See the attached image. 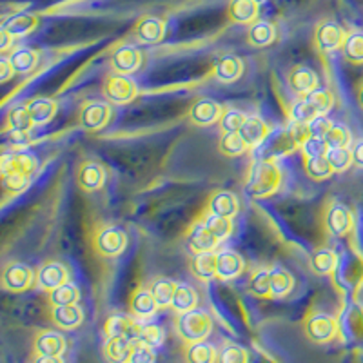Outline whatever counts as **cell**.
I'll list each match as a JSON object with an SVG mask.
<instances>
[{
	"label": "cell",
	"mask_w": 363,
	"mask_h": 363,
	"mask_svg": "<svg viewBox=\"0 0 363 363\" xmlns=\"http://www.w3.org/2000/svg\"><path fill=\"white\" fill-rule=\"evenodd\" d=\"M31 128H35V125L33 122H31V116H29L28 108L9 109L8 116H6V131L28 133Z\"/></svg>",
	"instance_id": "cell-44"
},
{
	"label": "cell",
	"mask_w": 363,
	"mask_h": 363,
	"mask_svg": "<svg viewBox=\"0 0 363 363\" xmlns=\"http://www.w3.org/2000/svg\"><path fill=\"white\" fill-rule=\"evenodd\" d=\"M303 99L307 100L313 111L316 115H327V113L333 109L335 106V96L330 93L329 89H323V87H316L314 91H311L309 95H306Z\"/></svg>",
	"instance_id": "cell-42"
},
{
	"label": "cell",
	"mask_w": 363,
	"mask_h": 363,
	"mask_svg": "<svg viewBox=\"0 0 363 363\" xmlns=\"http://www.w3.org/2000/svg\"><path fill=\"white\" fill-rule=\"evenodd\" d=\"M216 363H249V354L238 343H223L218 351Z\"/></svg>",
	"instance_id": "cell-48"
},
{
	"label": "cell",
	"mask_w": 363,
	"mask_h": 363,
	"mask_svg": "<svg viewBox=\"0 0 363 363\" xmlns=\"http://www.w3.org/2000/svg\"><path fill=\"white\" fill-rule=\"evenodd\" d=\"M240 211L238 196L231 191H215L207 200V213L223 218H235Z\"/></svg>",
	"instance_id": "cell-12"
},
{
	"label": "cell",
	"mask_w": 363,
	"mask_h": 363,
	"mask_svg": "<svg viewBox=\"0 0 363 363\" xmlns=\"http://www.w3.org/2000/svg\"><path fill=\"white\" fill-rule=\"evenodd\" d=\"M269 131H271V128L267 125V122H264L258 116H247L238 133L247 144V147H255V145H260L267 138Z\"/></svg>",
	"instance_id": "cell-28"
},
{
	"label": "cell",
	"mask_w": 363,
	"mask_h": 363,
	"mask_svg": "<svg viewBox=\"0 0 363 363\" xmlns=\"http://www.w3.org/2000/svg\"><path fill=\"white\" fill-rule=\"evenodd\" d=\"M247 144L240 133H222L218 140V151L223 157H240L247 151Z\"/></svg>",
	"instance_id": "cell-41"
},
{
	"label": "cell",
	"mask_w": 363,
	"mask_h": 363,
	"mask_svg": "<svg viewBox=\"0 0 363 363\" xmlns=\"http://www.w3.org/2000/svg\"><path fill=\"white\" fill-rule=\"evenodd\" d=\"M33 125H45L57 115V102L53 99H35L26 106Z\"/></svg>",
	"instance_id": "cell-30"
},
{
	"label": "cell",
	"mask_w": 363,
	"mask_h": 363,
	"mask_svg": "<svg viewBox=\"0 0 363 363\" xmlns=\"http://www.w3.org/2000/svg\"><path fill=\"white\" fill-rule=\"evenodd\" d=\"M342 50L343 57L349 62L363 64V31H352V33L347 35Z\"/></svg>",
	"instance_id": "cell-43"
},
{
	"label": "cell",
	"mask_w": 363,
	"mask_h": 363,
	"mask_svg": "<svg viewBox=\"0 0 363 363\" xmlns=\"http://www.w3.org/2000/svg\"><path fill=\"white\" fill-rule=\"evenodd\" d=\"M35 363H64L62 356H37Z\"/></svg>",
	"instance_id": "cell-59"
},
{
	"label": "cell",
	"mask_w": 363,
	"mask_h": 363,
	"mask_svg": "<svg viewBox=\"0 0 363 363\" xmlns=\"http://www.w3.org/2000/svg\"><path fill=\"white\" fill-rule=\"evenodd\" d=\"M258 0H231L227 8V17L235 24H252L258 18Z\"/></svg>",
	"instance_id": "cell-25"
},
{
	"label": "cell",
	"mask_w": 363,
	"mask_h": 363,
	"mask_svg": "<svg viewBox=\"0 0 363 363\" xmlns=\"http://www.w3.org/2000/svg\"><path fill=\"white\" fill-rule=\"evenodd\" d=\"M333 128V122L327 118L325 115H316L309 124L306 125L307 135L316 136V138H325V135L329 133V129Z\"/></svg>",
	"instance_id": "cell-55"
},
{
	"label": "cell",
	"mask_w": 363,
	"mask_h": 363,
	"mask_svg": "<svg viewBox=\"0 0 363 363\" xmlns=\"http://www.w3.org/2000/svg\"><path fill=\"white\" fill-rule=\"evenodd\" d=\"M351 153H352V164H354L356 167H363V140L356 142Z\"/></svg>",
	"instance_id": "cell-57"
},
{
	"label": "cell",
	"mask_w": 363,
	"mask_h": 363,
	"mask_svg": "<svg viewBox=\"0 0 363 363\" xmlns=\"http://www.w3.org/2000/svg\"><path fill=\"white\" fill-rule=\"evenodd\" d=\"M301 153L306 158H313V157H323L327 153V145L325 138H316V136L306 135V138H301Z\"/></svg>",
	"instance_id": "cell-51"
},
{
	"label": "cell",
	"mask_w": 363,
	"mask_h": 363,
	"mask_svg": "<svg viewBox=\"0 0 363 363\" xmlns=\"http://www.w3.org/2000/svg\"><path fill=\"white\" fill-rule=\"evenodd\" d=\"M303 171H306L307 177L314 182H323L330 177V174L335 173L333 167H330L329 160L327 157H313V158H306L303 160Z\"/></svg>",
	"instance_id": "cell-40"
},
{
	"label": "cell",
	"mask_w": 363,
	"mask_h": 363,
	"mask_svg": "<svg viewBox=\"0 0 363 363\" xmlns=\"http://www.w3.org/2000/svg\"><path fill=\"white\" fill-rule=\"evenodd\" d=\"M102 95L115 106H125L138 96V86L129 74H109L102 84Z\"/></svg>",
	"instance_id": "cell-3"
},
{
	"label": "cell",
	"mask_w": 363,
	"mask_h": 363,
	"mask_svg": "<svg viewBox=\"0 0 363 363\" xmlns=\"http://www.w3.org/2000/svg\"><path fill=\"white\" fill-rule=\"evenodd\" d=\"M289 86L296 95L306 96L318 87V74L307 66H296L289 74Z\"/></svg>",
	"instance_id": "cell-27"
},
{
	"label": "cell",
	"mask_w": 363,
	"mask_h": 363,
	"mask_svg": "<svg viewBox=\"0 0 363 363\" xmlns=\"http://www.w3.org/2000/svg\"><path fill=\"white\" fill-rule=\"evenodd\" d=\"M347 35L336 22H322L314 31V44L323 53L340 50L345 42Z\"/></svg>",
	"instance_id": "cell-10"
},
{
	"label": "cell",
	"mask_w": 363,
	"mask_h": 363,
	"mask_svg": "<svg viewBox=\"0 0 363 363\" xmlns=\"http://www.w3.org/2000/svg\"><path fill=\"white\" fill-rule=\"evenodd\" d=\"M38 169V162L33 155L15 153L6 155L2 160V173H21L26 177H33Z\"/></svg>",
	"instance_id": "cell-24"
},
{
	"label": "cell",
	"mask_w": 363,
	"mask_h": 363,
	"mask_svg": "<svg viewBox=\"0 0 363 363\" xmlns=\"http://www.w3.org/2000/svg\"><path fill=\"white\" fill-rule=\"evenodd\" d=\"M165 35V24L158 17H144L136 22L135 37L142 44H158Z\"/></svg>",
	"instance_id": "cell-22"
},
{
	"label": "cell",
	"mask_w": 363,
	"mask_h": 363,
	"mask_svg": "<svg viewBox=\"0 0 363 363\" xmlns=\"http://www.w3.org/2000/svg\"><path fill=\"white\" fill-rule=\"evenodd\" d=\"M109 118H111V108L100 100L84 104L79 115L80 125L86 131H100L109 124Z\"/></svg>",
	"instance_id": "cell-8"
},
{
	"label": "cell",
	"mask_w": 363,
	"mask_h": 363,
	"mask_svg": "<svg viewBox=\"0 0 363 363\" xmlns=\"http://www.w3.org/2000/svg\"><path fill=\"white\" fill-rule=\"evenodd\" d=\"M129 309H131V316L138 318V320H147V318L155 316L158 306L149 287H138L133 293L131 301H129Z\"/></svg>",
	"instance_id": "cell-19"
},
{
	"label": "cell",
	"mask_w": 363,
	"mask_h": 363,
	"mask_svg": "<svg viewBox=\"0 0 363 363\" xmlns=\"http://www.w3.org/2000/svg\"><path fill=\"white\" fill-rule=\"evenodd\" d=\"M325 157L335 173H343L352 165V153L349 147H329Z\"/></svg>",
	"instance_id": "cell-46"
},
{
	"label": "cell",
	"mask_w": 363,
	"mask_h": 363,
	"mask_svg": "<svg viewBox=\"0 0 363 363\" xmlns=\"http://www.w3.org/2000/svg\"><path fill=\"white\" fill-rule=\"evenodd\" d=\"M294 287V278L289 271L284 267H272L271 269V298L289 296Z\"/></svg>",
	"instance_id": "cell-33"
},
{
	"label": "cell",
	"mask_w": 363,
	"mask_h": 363,
	"mask_svg": "<svg viewBox=\"0 0 363 363\" xmlns=\"http://www.w3.org/2000/svg\"><path fill=\"white\" fill-rule=\"evenodd\" d=\"M338 265V256L333 249H316V251L311 252L309 256V267L314 274L318 277H327V274H333Z\"/></svg>",
	"instance_id": "cell-29"
},
{
	"label": "cell",
	"mask_w": 363,
	"mask_h": 363,
	"mask_svg": "<svg viewBox=\"0 0 363 363\" xmlns=\"http://www.w3.org/2000/svg\"><path fill=\"white\" fill-rule=\"evenodd\" d=\"M37 356H62L66 352V338L58 330H44L38 333L33 342Z\"/></svg>",
	"instance_id": "cell-16"
},
{
	"label": "cell",
	"mask_w": 363,
	"mask_h": 363,
	"mask_svg": "<svg viewBox=\"0 0 363 363\" xmlns=\"http://www.w3.org/2000/svg\"><path fill=\"white\" fill-rule=\"evenodd\" d=\"M95 251L104 258H116L128 247V235L116 225L102 227L93 240Z\"/></svg>",
	"instance_id": "cell-4"
},
{
	"label": "cell",
	"mask_w": 363,
	"mask_h": 363,
	"mask_svg": "<svg viewBox=\"0 0 363 363\" xmlns=\"http://www.w3.org/2000/svg\"><path fill=\"white\" fill-rule=\"evenodd\" d=\"M274 37H277V31H274V26L271 22L256 21L249 26L247 40L255 48H267L274 42Z\"/></svg>",
	"instance_id": "cell-32"
},
{
	"label": "cell",
	"mask_w": 363,
	"mask_h": 363,
	"mask_svg": "<svg viewBox=\"0 0 363 363\" xmlns=\"http://www.w3.org/2000/svg\"><path fill=\"white\" fill-rule=\"evenodd\" d=\"M51 322L62 330H73L82 325L84 311L77 306H60L51 309Z\"/></svg>",
	"instance_id": "cell-23"
},
{
	"label": "cell",
	"mask_w": 363,
	"mask_h": 363,
	"mask_svg": "<svg viewBox=\"0 0 363 363\" xmlns=\"http://www.w3.org/2000/svg\"><path fill=\"white\" fill-rule=\"evenodd\" d=\"M13 74H15V69H13L11 60L6 57H2V60H0V82L2 84L9 82V79H11Z\"/></svg>",
	"instance_id": "cell-56"
},
{
	"label": "cell",
	"mask_w": 363,
	"mask_h": 363,
	"mask_svg": "<svg viewBox=\"0 0 363 363\" xmlns=\"http://www.w3.org/2000/svg\"><path fill=\"white\" fill-rule=\"evenodd\" d=\"M38 26V18L35 15H29V13H22V15H15V17L9 18L4 24V28L11 37L21 38L29 35Z\"/></svg>",
	"instance_id": "cell-35"
},
{
	"label": "cell",
	"mask_w": 363,
	"mask_h": 363,
	"mask_svg": "<svg viewBox=\"0 0 363 363\" xmlns=\"http://www.w3.org/2000/svg\"><path fill=\"white\" fill-rule=\"evenodd\" d=\"M199 306V293L187 284H177V289H174L173 303H171V309L177 314L187 313V311L196 309Z\"/></svg>",
	"instance_id": "cell-31"
},
{
	"label": "cell",
	"mask_w": 363,
	"mask_h": 363,
	"mask_svg": "<svg viewBox=\"0 0 363 363\" xmlns=\"http://www.w3.org/2000/svg\"><path fill=\"white\" fill-rule=\"evenodd\" d=\"M13 42H15V37H11V35L6 31V29H2V31H0V51H2V53H6Z\"/></svg>",
	"instance_id": "cell-58"
},
{
	"label": "cell",
	"mask_w": 363,
	"mask_h": 363,
	"mask_svg": "<svg viewBox=\"0 0 363 363\" xmlns=\"http://www.w3.org/2000/svg\"><path fill=\"white\" fill-rule=\"evenodd\" d=\"M244 73V62L236 55H225L218 58V62L213 67L215 79L222 84H233Z\"/></svg>",
	"instance_id": "cell-20"
},
{
	"label": "cell",
	"mask_w": 363,
	"mask_h": 363,
	"mask_svg": "<svg viewBox=\"0 0 363 363\" xmlns=\"http://www.w3.org/2000/svg\"><path fill=\"white\" fill-rule=\"evenodd\" d=\"M220 242L213 236V233L207 229V225L203 223V220L200 222H194L189 227V233H187V245L193 252H203V251H215V247Z\"/></svg>",
	"instance_id": "cell-18"
},
{
	"label": "cell",
	"mask_w": 363,
	"mask_h": 363,
	"mask_svg": "<svg viewBox=\"0 0 363 363\" xmlns=\"http://www.w3.org/2000/svg\"><path fill=\"white\" fill-rule=\"evenodd\" d=\"M325 142L329 147H349L351 144V131L342 124H333L325 135Z\"/></svg>",
	"instance_id": "cell-52"
},
{
	"label": "cell",
	"mask_w": 363,
	"mask_h": 363,
	"mask_svg": "<svg viewBox=\"0 0 363 363\" xmlns=\"http://www.w3.org/2000/svg\"><path fill=\"white\" fill-rule=\"evenodd\" d=\"M223 109L218 102L211 99H199L191 106L189 120L199 128H207V125H215L220 122Z\"/></svg>",
	"instance_id": "cell-11"
},
{
	"label": "cell",
	"mask_w": 363,
	"mask_h": 363,
	"mask_svg": "<svg viewBox=\"0 0 363 363\" xmlns=\"http://www.w3.org/2000/svg\"><path fill=\"white\" fill-rule=\"evenodd\" d=\"M314 116H316V113L313 111V108L307 104V100L303 96L300 100H296L289 109V120L296 125H307Z\"/></svg>",
	"instance_id": "cell-50"
},
{
	"label": "cell",
	"mask_w": 363,
	"mask_h": 363,
	"mask_svg": "<svg viewBox=\"0 0 363 363\" xmlns=\"http://www.w3.org/2000/svg\"><path fill=\"white\" fill-rule=\"evenodd\" d=\"M258 2H264V0H258Z\"/></svg>",
	"instance_id": "cell-61"
},
{
	"label": "cell",
	"mask_w": 363,
	"mask_h": 363,
	"mask_svg": "<svg viewBox=\"0 0 363 363\" xmlns=\"http://www.w3.org/2000/svg\"><path fill=\"white\" fill-rule=\"evenodd\" d=\"M9 60H11L15 73L28 74L38 66V53L35 50H29V48H21V50H15L9 55Z\"/></svg>",
	"instance_id": "cell-36"
},
{
	"label": "cell",
	"mask_w": 363,
	"mask_h": 363,
	"mask_svg": "<svg viewBox=\"0 0 363 363\" xmlns=\"http://www.w3.org/2000/svg\"><path fill=\"white\" fill-rule=\"evenodd\" d=\"M80 300V291L77 285L71 281L60 285L57 289L50 291V303L51 307H60V306H77Z\"/></svg>",
	"instance_id": "cell-39"
},
{
	"label": "cell",
	"mask_w": 363,
	"mask_h": 363,
	"mask_svg": "<svg viewBox=\"0 0 363 363\" xmlns=\"http://www.w3.org/2000/svg\"><path fill=\"white\" fill-rule=\"evenodd\" d=\"M33 269L21 262H11L2 272V287L9 293H24L35 281Z\"/></svg>",
	"instance_id": "cell-6"
},
{
	"label": "cell",
	"mask_w": 363,
	"mask_h": 363,
	"mask_svg": "<svg viewBox=\"0 0 363 363\" xmlns=\"http://www.w3.org/2000/svg\"><path fill=\"white\" fill-rule=\"evenodd\" d=\"M174 330L177 336L189 343L206 342L209 335L213 333V318L206 313V311L193 309L187 313H180L174 320Z\"/></svg>",
	"instance_id": "cell-1"
},
{
	"label": "cell",
	"mask_w": 363,
	"mask_h": 363,
	"mask_svg": "<svg viewBox=\"0 0 363 363\" xmlns=\"http://www.w3.org/2000/svg\"><path fill=\"white\" fill-rule=\"evenodd\" d=\"M165 335L164 329L160 325H155V323H145V325L138 327V333H136V342H142L145 345L153 347H160L164 343Z\"/></svg>",
	"instance_id": "cell-47"
},
{
	"label": "cell",
	"mask_w": 363,
	"mask_h": 363,
	"mask_svg": "<svg viewBox=\"0 0 363 363\" xmlns=\"http://www.w3.org/2000/svg\"><path fill=\"white\" fill-rule=\"evenodd\" d=\"M142 66V53L133 45H124L113 53L111 67L116 74H133Z\"/></svg>",
	"instance_id": "cell-17"
},
{
	"label": "cell",
	"mask_w": 363,
	"mask_h": 363,
	"mask_svg": "<svg viewBox=\"0 0 363 363\" xmlns=\"http://www.w3.org/2000/svg\"><path fill=\"white\" fill-rule=\"evenodd\" d=\"M359 104H362V108H363V89L359 91Z\"/></svg>",
	"instance_id": "cell-60"
},
{
	"label": "cell",
	"mask_w": 363,
	"mask_h": 363,
	"mask_svg": "<svg viewBox=\"0 0 363 363\" xmlns=\"http://www.w3.org/2000/svg\"><path fill=\"white\" fill-rule=\"evenodd\" d=\"M77 184L84 193H95L106 184V169L96 162H84L77 171Z\"/></svg>",
	"instance_id": "cell-13"
},
{
	"label": "cell",
	"mask_w": 363,
	"mask_h": 363,
	"mask_svg": "<svg viewBox=\"0 0 363 363\" xmlns=\"http://www.w3.org/2000/svg\"><path fill=\"white\" fill-rule=\"evenodd\" d=\"M303 330H306V336L311 342L323 345V343H329L335 340L336 333H338V325H336L335 318L329 316V314L316 313L307 318Z\"/></svg>",
	"instance_id": "cell-5"
},
{
	"label": "cell",
	"mask_w": 363,
	"mask_h": 363,
	"mask_svg": "<svg viewBox=\"0 0 363 363\" xmlns=\"http://www.w3.org/2000/svg\"><path fill=\"white\" fill-rule=\"evenodd\" d=\"M281 173L271 162H258L252 165L247 178V194L252 199H269L280 189Z\"/></svg>",
	"instance_id": "cell-2"
},
{
	"label": "cell",
	"mask_w": 363,
	"mask_h": 363,
	"mask_svg": "<svg viewBox=\"0 0 363 363\" xmlns=\"http://www.w3.org/2000/svg\"><path fill=\"white\" fill-rule=\"evenodd\" d=\"M323 225L325 231L335 238L345 236L352 229V215L349 207L343 203H330L323 213Z\"/></svg>",
	"instance_id": "cell-7"
},
{
	"label": "cell",
	"mask_w": 363,
	"mask_h": 363,
	"mask_svg": "<svg viewBox=\"0 0 363 363\" xmlns=\"http://www.w3.org/2000/svg\"><path fill=\"white\" fill-rule=\"evenodd\" d=\"M133 340L129 336H113L104 345V358L109 363H129L133 352Z\"/></svg>",
	"instance_id": "cell-21"
},
{
	"label": "cell",
	"mask_w": 363,
	"mask_h": 363,
	"mask_svg": "<svg viewBox=\"0 0 363 363\" xmlns=\"http://www.w3.org/2000/svg\"><path fill=\"white\" fill-rule=\"evenodd\" d=\"M31 184V178L21 173H2V186L8 193H22Z\"/></svg>",
	"instance_id": "cell-53"
},
{
	"label": "cell",
	"mask_w": 363,
	"mask_h": 363,
	"mask_svg": "<svg viewBox=\"0 0 363 363\" xmlns=\"http://www.w3.org/2000/svg\"><path fill=\"white\" fill-rule=\"evenodd\" d=\"M218 352L211 343L196 342L189 343L186 351V363H216Z\"/></svg>",
	"instance_id": "cell-38"
},
{
	"label": "cell",
	"mask_w": 363,
	"mask_h": 363,
	"mask_svg": "<svg viewBox=\"0 0 363 363\" xmlns=\"http://www.w3.org/2000/svg\"><path fill=\"white\" fill-rule=\"evenodd\" d=\"M138 323H135L131 316L125 314H113L106 320L104 325V333L106 338H113V336H129L131 340H136V333H138Z\"/></svg>",
	"instance_id": "cell-26"
},
{
	"label": "cell",
	"mask_w": 363,
	"mask_h": 363,
	"mask_svg": "<svg viewBox=\"0 0 363 363\" xmlns=\"http://www.w3.org/2000/svg\"><path fill=\"white\" fill-rule=\"evenodd\" d=\"M216 262H218V252L203 251L194 252L189 260L191 274L200 281H211L216 278Z\"/></svg>",
	"instance_id": "cell-15"
},
{
	"label": "cell",
	"mask_w": 363,
	"mask_h": 363,
	"mask_svg": "<svg viewBox=\"0 0 363 363\" xmlns=\"http://www.w3.org/2000/svg\"><path fill=\"white\" fill-rule=\"evenodd\" d=\"M247 291L256 298H271V269H256L251 272Z\"/></svg>",
	"instance_id": "cell-37"
},
{
	"label": "cell",
	"mask_w": 363,
	"mask_h": 363,
	"mask_svg": "<svg viewBox=\"0 0 363 363\" xmlns=\"http://www.w3.org/2000/svg\"><path fill=\"white\" fill-rule=\"evenodd\" d=\"M174 289H177V284H174L173 280H169V278H155V280L149 284V291H151L153 298L157 300L158 309L171 307Z\"/></svg>",
	"instance_id": "cell-34"
},
{
	"label": "cell",
	"mask_w": 363,
	"mask_h": 363,
	"mask_svg": "<svg viewBox=\"0 0 363 363\" xmlns=\"http://www.w3.org/2000/svg\"><path fill=\"white\" fill-rule=\"evenodd\" d=\"M245 118H247V116L242 111H238V109H223L218 125L220 129H222V133H238L240 129H242V125H244Z\"/></svg>",
	"instance_id": "cell-49"
},
{
	"label": "cell",
	"mask_w": 363,
	"mask_h": 363,
	"mask_svg": "<svg viewBox=\"0 0 363 363\" xmlns=\"http://www.w3.org/2000/svg\"><path fill=\"white\" fill-rule=\"evenodd\" d=\"M245 269L244 258L233 249H223L218 252L216 262V278L222 281H231L238 278Z\"/></svg>",
	"instance_id": "cell-14"
},
{
	"label": "cell",
	"mask_w": 363,
	"mask_h": 363,
	"mask_svg": "<svg viewBox=\"0 0 363 363\" xmlns=\"http://www.w3.org/2000/svg\"><path fill=\"white\" fill-rule=\"evenodd\" d=\"M202 220H203V223L207 225V229L213 233V236H215L218 242H223V240H227L229 236H231V233H233L231 218H223V216H216V215H211V213H207Z\"/></svg>",
	"instance_id": "cell-45"
},
{
	"label": "cell",
	"mask_w": 363,
	"mask_h": 363,
	"mask_svg": "<svg viewBox=\"0 0 363 363\" xmlns=\"http://www.w3.org/2000/svg\"><path fill=\"white\" fill-rule=\"evenodd\" d=\"M37 285L40 289L53 291L60 285L69 281V269L62 264V262L50 260L42 264L37 271V278H35Z\"/></svg>",
	"instance_id": "cell-9"
},
{
	"label": "cell",
	"mask_w": 363,
	"mask_h": 363,
	"mask_svg": "<svg viewBox=\"0 0 363 363\" xmlns=\"http://www.w3.org/2000/svg\"><path fill=\"white\" fill-rule=\"evenodd\" d=\"M133 352L131 358H129V363H155L157 362V354H155L153 347L145 345L142 342H136L133 340Z\"/></svg>",
	"instance_id": "cell-54"
}]
</instances>
